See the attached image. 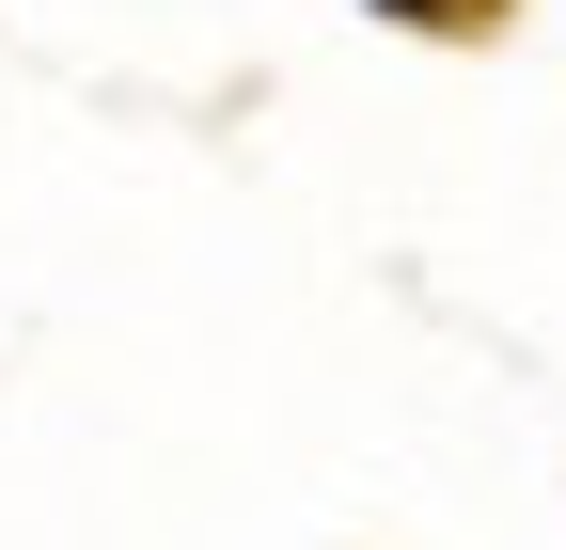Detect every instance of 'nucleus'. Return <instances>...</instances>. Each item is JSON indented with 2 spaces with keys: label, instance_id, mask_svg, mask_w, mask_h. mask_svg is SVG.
<instances>
[{
  "label": "nucleus",
  "instance_id": "obj_1",
  "mask_svg": "<svg viewBox=\"0 0 566 550\" xmlns=\"http://www.w3.org/2000/svg\"><path fill=\"white\" fill-rule=\"evenodd\" d=\"M394 17H441V0H394Z\"/></svg>",
  "mask_w": 566,
  "mask_h": 550
}]
</instances>
